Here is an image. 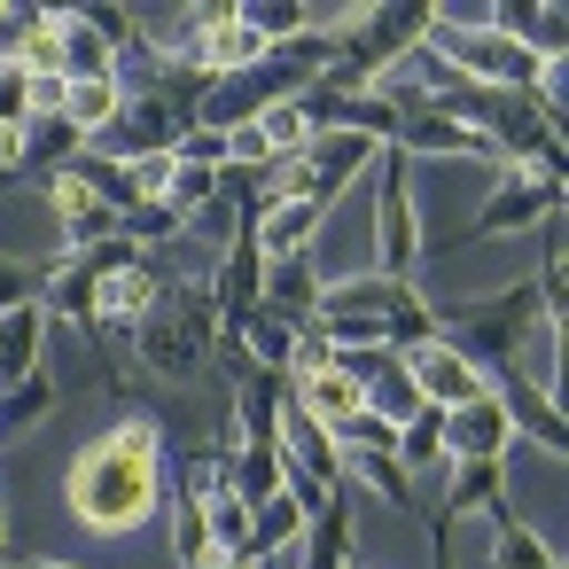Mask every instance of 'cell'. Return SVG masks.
<instances>
[{
    "label": "cell",
    "instance_id": "6da1fadb",
    "mask_svg": "<svg viewBox=\"0 0 569 569\" xmlns=\"http://www.w3.org/2000/svg\"><path fill=\"white\" fill-rule=\"evenodd\" d=\"M164 491H172V476H164V429H157V413H126L102 437H87V452L71 460V483H63L71 515L94 538L149 530L164 515Z\"/></svg>",
    "mask_w": 569,
    "mask_h": 569
},
{
    "label": "cell",
    "instance_id": "7a4b0ae2",
    "mask_svg": "<svg viewBox=\"0 0 569 569\" xmlns=\"http://www.w3.org/2000/svg\"><path fill=\"white\" fill-rule=\"evenodd\" d=\"M429 320H437V343H452L460 359H476L483 375L491 367H522V336L530 328H546V312H538V289L530 281H507L499 297H460V305H429Z\"/></svg>",
    "mask_w": 569,
    "mask_h": 569
},
{
    "label": "cell",
    "instance_id": "3957f363",
    "mask_svg": "<svg viewBox=\"0 0 569 569\" xmlns=\"http://www.w3.org/2000/svg\"><path fill=\"white\" fill-rule=\"evenodd\" d=\"M219 343V312L203 297V281H164L157 305L133 320V359L157 375V382H196L203 359Z\"/></svg>",
    "mask_w": 569,
    "mask_h": 569
},
{
    "label": "cell",
    "instance_id": "277c9868",
    "mask_svg": "<svg viewBox=\"0 0 569 569\" xmlns=\"http://www.w3.org/2000/svg\"><path fill=\"white\" fill-rule=\"evenodd\" d=\"M375 273L413 281L421 273V219H413V164L398 149H375Z\"/></svg>",
    "mask_w": 569,
    "mask_h": 569
},
{
    "label": "cell",
    "instance_id": "5b68a950",
    "mask_svg": "<svg viewBox=\"0 0 569 569\" xmlns=\"http://www.w3.org/2000/svg\"><path fill=\"white\" fill-rule=\"evenodd\" d=\"M553 211H561V180H553V172L499 164L483 211L468 219V234H476V242H499V234H522V227H538V219H553Z\"/></svg>",
    "mask_w": 569,
    "mask_h": 569
},
{
    "label": "cell",
    "instance_id": "8992f818",
    "mask_svg": "<svg viewBox=\"0 0 569 569\" xmlns=\"http://www.w3.org/2000/svg\"><path fill=\"white\" fill-rule=\"evenodd\" d=\"M180 133H188V118L180 110H164V102H149V94H126L118 102V118L87 141L94 157H110V164H141V157H172L180 149Z\"/></svg>",
    "mask_w": 569,
    "mask_h": 569
},
{
    "label": "cell",
    "instance_id": "52a82bcc",
    "mask_svg": "<svg viewBox=\"0 0 569 569\" xmlns=\"http://www.w3.org/2000/svg\"><path fill=\"white\" fill-rule=\"evenodd\" d=\"M406 359V382H413V398L429 406V413H452V406H468V398H483L491 390V375L476 367V359H460L452 343H421V351H398Z\"/></svg>",
    "mask_w": 569,
    "mask_h": 569
},
{
    "label": "cell",
    "instance_id": "ba28073f",
    "mask_svg": "<svg viewBox=\"0 0 569 569\" xmlns=\"http://www.w3.org/2000/svg\"><path fill=\"white\" fill-rule=\"evenodd\" d=\"M382 149H398L406 164H413V157H476V164H491V172H499V149H491L483 133H468L460 118H445L437 102H429V110H413V118H398V133H390Z\"/></svg>",
    "mask_w": 569,
    "mask_h": 569
},
{
    "label": "cell",
    "instance_id": "9c48e42d",
    "mask_svg": "<svg viewBox=\"0 0 569 569\" xmlns=\"http://www.w3.org/2000/svg\"><path fill=\"white\" fill-rule=\"evenodd\" d=\"M507 445H515V421H507L499 390H483V398L445 413V468L452 460H507Z\"/></svg>",
    "mask_w": 569,
    "mask_h": 569
},
{
    "label": "cell",
    "instance_id": "30bf717a",
    "mask_svg": "<svg viewBox=\"0 0 569 569\" xmlns=\"http://www.w3.org/2000/svg\"><path fill=\"white\" fill-rule=\"evenodd\" d=\"M320 258L305 250V258H266V281H258V305L273 312V320H289V328H312V312H320Z\"/></svg>",
    "mask_w": 569,
    "mask_h": 569
},
{
    "label": "cell",
    "instance_id": "8fae6325",
    "mask_svg": "<svg viewBox=\"0 0 569 569\" xmlns=\"http://www.w3.org/2000/svg\"><path fill=\"white\" fill-rule=\"evenodd\" d=\"M40 312L48 320H71V328H102V297H94V273H87V258L79 250H63L48 273H40Z\"/></svg>",
    "mask_w": 569,
    "mask_h": 569
},
{
    "label": "cell",
    "instance_id": "7c38bea8",
    "mask_svg": "<svg viewBox=\"0 0 569 569\" xmlns=\"http://www.w3.org/2000/svg\"><path fill=\"white\" fill-rule=\"evenodd\" d=\"M273 48L242 24V9H227L219 0V17H211V32H203V48H196V63L211 71V79H234V71H250V63H266Z\"/></svg>",
    "mask_w": 569,
    "mask_h": 569
},
{
    "label": "cell",
    "instance_id": "4fadbf2b",
    "mask_svg": "<svg viewBox=\"0 0 569 569\" xmlns=\"http://www.w3.org/2000/svg\"><path fill=\"white\" fill-rule=\"evenodd\" d=\"M40 343H48V312H40V297L17 305V312H0V390H17L32 367H48Z\"/></svg>",
    "mask_w": 569,
    "mask_h": 569
},
{
    "label": "cell",
    "instance_id": "5bb4252c",
    "mask_svg": "<svg viewBox=\"0 0 569 569\" xmlns=\"http://www.w3.org/2000/svg\"><path fill=\"white\" fill-rule=\"evenodd\" d=\"M320 227H328V203H312V196H297V203H273V211L258 219V250H266V258H305Z\"/></svg>",
    "mask_w": 569,
    "mask_h": 569
},
{
    "label": "cell",
    "instance_id": "9a60e30c",
    "mask_svg": "<svg viewBox=\"0 0 569 569\" xmlns=\"http://www.w3.org/2000/svg\"><path fill=\"white\" fill-rule=\"evenodd\" d=\"M281 406H289V375H250V382H234V421H242L234 445H273V437H281Z\"/></svg>",
    "mask_w": 569,
    "mask_h": 569
},
{
    "label": "cell",
    "instance_id": "2e32d148",
    "mask_svg": "<svg viewBox=\"0 0 569 569\" xmlns=\"http://www.w3.org/2000/svg\"><path fill=\"white\" fill-rule=\"evenodd\" d=\"M375 149H382V141H367V133H312V149H305V164H312V180H320V196L336 203V188H343L351 172H367V164H375Z\"/></svg>",
    "mask_w": 569,
    "mask_h": 569
},
{
    "label": "cell",
    "instance_id": "e0dca14e",
    "mask_svg": "<svg viewBox=\"0 0 569 569\" xmlns=\"http://www.w3.org/2000/svg\"><path fill=\"white\" fill-rule=\"evenodd\" d=\"M499 406H507V421H515V429H530L546 452H561V445H569V429H561V406H553V390H546V382H522V375H507Z\"/></svg>",
    "mask_w": 569,
    "mask_h": 569
},
{
    "label": "cell",
    "instance_id": "ac0fdd59",
    "mask_svg": "<svg viewBox=\"0 0 569 569\" xmlns=\"http://www.w3.org/2000/svg\"><path fill=\"white\" fill-rule=\"evenodd\" d=\"M491 522H499V546H491V569H561V553L515 515V499H491Z\"/></svg>",
    "mask_w": 569,
    "mask_h": 569
},
{
    "label": "cell",
    "instance_id": "d6986e66",
    "mask_svg": "<svg viewBox=\"0 0 569 569\" xmlns=\"http://www.w3.org/2000/svg\"><path fill=\"white\" fill-rule=\"evenodd\" d=\"M56 24H63V79H71V87H79V79H118V48H110L102 32H87L79 9H56Z\"/></svg>",
    "mask_w": 569,
    "mask_h": 569
},
{
    "label": "cell",
    "instance_id": "ffe728a7",
    "mask_svg": "<svg viewBox=\"0 0 569 569\" xmlns=\"http://www.w3.org/2000/svg\"><path fill=\"white\" fill-rule=\"evenodd\" d=\"M491 499H507V460H452L445 468V515H468V507H491Z\"/></svg>",
    "mask_w": 569,
    "mask_h": 569
},
{
    "label": "cell",
    "instance_id": "44dd1931",
    "mask_svg": "<svg viewBox=\"0 0 569 569\" xmlns=\"http://www.w3.org/2000/svg\"><path fill=\"white\" fill-rule=\"evenodd\" d=\"M398 468H406V483H429V476H445V413H413L406 429H398Z\"/></svg>",
    "mask_w": 569,
    "mask_h": 569
},
{
    "label": "cell",
    "instance_id": "7402d4cb",
    "mask_svg": "<svg viewBox=\"0 0 569 569\" xmlns=\"http://www.w3.org/2000/svg\"><path fill=\"white\" fill-rule=\"evenodd\" d=\"M343 483H367V491H375V499H390L398 515H421V499H413V483H406L398 452H343Z\"/></svg>",
    "mask_w": 569,
    "mask_h": 569
},
{
    "label": "cell",
    "instance_id": "603a6c76",
    "mask_svg": "<svg viewBox=\"0 0 569 569\" xmlns=\"http://www.w3.org/2000/svg\"><path fill=\"white\" fill-rule=\"evenodd\" d=\"M164 507H172V553H180V569H203V561H219V553H211L203 499H196L188 483H172V491H164Z\"/></svg>",
    "mask_w": 569,
    "mask_h": 569
},
{
    "label": "cell",
    "instance_id": "cb8c5ba5",
    "mask_svg": "<svg viewBox=\"0 0 569 569\" xmlns=\"http://www.w3.org/2000/svg\"><path fill=\"white\" fill-rule=\"evenodd\" d=\"M118 102H126V87H118V79H79V87L63 94V126H71L79 141H94V133L118 118Z\"/></svg>",
    "mask_w": 569,
    "mask_h": 569
},
{
    "label": "cell",
    "instance_id": "d4e9b609",
    "mask_svg": "<svg viewBox=\"0 0 569 569\" xmlns=\"http://www.w3.org/2000/svg\"><path fill=\"white\" fill-rule=\"evenodd\" d=\"M48 406H56V375H48V367H32L17 390H0V437L24 429V421H40Z\"/></svg>",
    "mask_w": 569,
    "mask_h": 569
},
{
    "label": "cell",
    "instance_id": "484cf974",
    "mask_svg": "<svg viewBox=\"0 0 569 569\" xmlns=\"http://www.w3.org/2000/svg\"><path fill=\"white\" fill-rule=\"evenodd\" d=\"M242 24H250V32H258L266 48H289V40H297V32L312 24V17L297 9V0H242Z\"/></svg>",
    "mask_w": 569,
    "mask_h": 569
},
{
    "label": "cell",
    "instance_id": "4316f807",
    "mask_svg": "<svg viewBox=\"0 0 569 569\" xmlns=\"http://www.w3.org/2000/svg\"><path fill=\"white\" fill-rule=\"evenodd\" d=\"M258 133H266V149H273V164H289V157L312 149V118H305L297 102H273V110L258 118Z\"/></svg>",
    "mask_w": 569,
    "mask_h": 569
},
{
    "label": "cell",
    "instance_id": "83f0119b",
    "mask_svg": "<svg viewBox=\"0 0 569 569\" xmlns=\"http://www.w3.org/2000/svg\"><path fill=\"white\" fill-rule=\"evenodd\" d=\"M79 149H87V141H79L63 118H32V126H24V164H48V172H63Z\"/></svg>",
    "mask_w": 569,
    "mask_h": 569
},
{
    "label": "cell",
    "instance_id": "f1b7e54d",
    "mask_svg": "<svg viewBox=\"0 0 569 569\" xmlns=\"http://www.w3.org/2000/svg\"><path fill=\"white\" fill-rule=\"evenodd\" d=\"M40 273H48V266H17V258H0V312L32 305V297H40Z\"/></svg>",
    "mask_w": 569,
    "mask_h": 569
},
{
    "label": "cell",
    "instance_id": "f546056e",
    "mask_svg": "<svg viewBox=\"0 0 569 569\" xmlns=\"http://www.w3.org/2000/svg\"><path fill=\"white\" fill-rule=\"evenodd\" d=\"M24 102H32V79L17 63H0V126H24Z\"/></svg>",
    "mask_w": 569,
    "mask_h": 569
},
{
    "label": "cell",
    "instance_id": "4dcf8cb0",
    "mask_svg": "<svg viewBox=\"0 0 569 569\" xmlns=\"http://www.w3.org/2000/svg\"><path fill=\"white\" fill-rule=\"evenodd\" d=\"M63 94H71V79H32V102H24V126H32V118H63Z\"/></svg>",
    "mask_w": 569,
    "mask_h": 569
},
{
    "label": "cell",
    "instance_id": "1f68e13d",
    "mask_svg": "<svg viewBox=\"0 0 569 569\" xmlns=\"http://www.w3.org/2000/svg\"><path fill=\"white\" fill-rule=\"evenodd\" d=\"M32 24H40V9H0V63H17V48H24Z\"/></svg>",
    "mask_w": 569,
    "mask_h": 569
},
{
    "label": "cell",
    "instance_id": "d6a6232c",
    "mask_svg": "<svg viewBox=\"0 0 569 569\" xmlns=\"http://www.w3.org/2000/svg\"><path fill=\"white\" fill-rule=\"evenodd\" d=\"M24 172V126H0V180Z\"/></svg>",
    "mask_w": 569,
    "mask_h": 569
},
{
    "label": "cell",
    "instance_id": "836d02e7",
    "mask_svg": "<svg viewBox=\"0 0 569 569\" xmlns=\"http://www.w3.org/2000/svg\"><path fill=\"white\" fill-rule=\"evenodd\" d=\"M0 569H71V561H0Z\"/></svg>",
    "mask_w": 569,
    "mask_h": 569
},
{
    "label": "cell",
    "instance_id": "e575fe53",
    "mask_svg": "<svg viewBox=\"0 0 569 569\" xmlns=\"http://www.w3.org/2000/svg\"><path fill=\"white\" fill-rule=\"evenodd\" d=\"M203 569H242V561H203Z\"/></svg>",
    "mask_w": 569,
    "mask_h": 569
},
{
    "label": "cell",
    "instance_id": "d590c367",
    "mask_svg": "<svg viewBox=\"0 0 569 569\" xmlns=\"http://www.w3.org/2000/svg\"><path fill=\"white\" fill-rule=\"evenodd\" d=\"M351 569H367V561H359V553H351Z\"/></svg>",
    "mask_w": 569,
    "mask_h": 569
}]
</instances>
